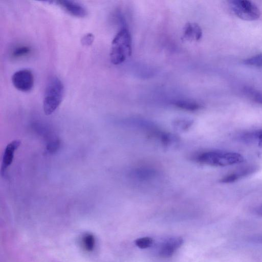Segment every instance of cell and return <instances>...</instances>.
<instances>
[{
    "label": "cell",
    "instance_id": "6da1fadb",
    "mask_svg": "<svg viewBox=\"0 0 262 262\" xmlns=\"http://www.w3.org/2000/svg\"><path fill=\"white\" fill-rule=\"evenodd\" d=\"M132 53V41L130 33L123 25L112 42L110 59L114 64H119L129 57Z\"/></svg>",
    "mask_w": 262,
    "mask_h": 262
},
{
    "label": "cell",
    "instance_id": "7a4b0ae2",
    "mask_svg": "<svg viewBox=\"0 0 262 262\" xmlns=\"http://www.w3.org/2000/svg\"><path fill=\"white\" fill-rule=\"evenodd\" d=\"M195 161L202 164L226 166L242 163L244 157L239 153L221 150L204 151L198 154Z\"/></svg>",
    "mask_w": 262,
    "mask_h": 262
},
{
    "label": "cell",
    "instance_id": "3957f363",
    "mask_svg": "<svg viewBox=\"0 0 262 262\" xmlns=\"http://www.w3.org/2000/svg\"><path fill=\"white\" fill-rule=\"evenodd\" d=\"M64 85L56 76L51 77L48 82L43 98V110L46 115L53 113L60 104L64 95Z\"/></svg>",
    "mask_w": 262,
    "mask_h": 262
},
{
    "label": "cell",
    "instance_id": "277c9868",
    "mask_svg": "<svg viewBox=\"0 0 262 262\" xmlns=\"http://www.w3.org/2000/svg\"><path fill=\"white\" fill-rule=\"evenodd\" d=\"M229 5L233 13L239 18L248 21L258 19L260 16L258 7L247 0H231Z\"/></svg>",
    "mask_w": 262,
    "mask_h": 262
},
{
    "label": "cell",
    "instance_id": "5b68a950",
    "mask_svg": "<svg viewBox=\"0 0 262 262\" xmlns=\"http://www.w3.org/2000/svg\"><path fill=\"white\" fill-rule=\"evenodd\" d=\"M183 239L180 236L167 237L159 242L155 248V252L162 258L171 257L183 245Z\"/></svg>",
    "mask_w": 262,
    "mask_h": 262
},
{
    "label": "cell",
    "instance_id": "8992f818",
    "mask_svg": "<svg viewBox=\"0 0 262 262\" xmlns=\"http://www.w3.org/2000/svg\"><path fill=\"white\" fill-rule=\"evenodd\" d=\"M11 80L13 85L17 90L27 92L33 87L34 77L30 70L23 69L16 71L12 76Z\"/></svg>",
    "mask_w": 262,
    "mask_h": 262
},
{
    "label": "cell",
    "instance_id": "52a82bcc",
    "mask_svg": "<svg viewBox=\"0 0 262 262\" xmlns=\"http://www.w3.org/2000/svg\"><path fill=\"white\" fill-rule=\"evenodd\" d=\"M55 4L69 14L77 17H84L88 14L85 7L80 3L70 0H60L55 2Z\"/></svg>",
    "mask_w": 262,
    "mask_h": 262
},
{
    "label": "cell",
    "instance_id": "ba28073f",
    "mask_svg": "<svg viewBox=\"0 0 262 262\" xmlns=\"http://www.w3.org/2000/svg\"><path fill=\"white\" fill-rule=\"evenodd\" d=\"M20 143L21 141L20 140H15L10 142L5 147L2 158V174H4L8 168L11 165L15 152L20 146Z\"/></svg>",
    "mask_w": 262,
    "mask_h": 262
},
{
    "label": "cell",
    "instance_id": "9c48e42d",
    "mask_svg": "<svg viewBox=\"0 0 262 262\" xmlns=\"http://www.w3.org/2000/svg\"><path fill=\"white\" fill-rule=\"evenodd\" d=\"M156 169L148 166H139L133 169L129 173L130 177L140 182L150 181L157 175Z\"/></svg>",
    "mask_w": 262,
    "mask_h": 262
},
{
    "label": "cell",
    "instance_id": "30bf717a",
    "mask_svg": "<svg viewBox=\"0 0 262 262\" xmlns=\"http://www.w3.org/2000/svg\"><path fill=\"white\" fill-rule=\"evenodd\" d=\"M202 36L201 27L195 23H188L184 28L183 39L189 41H198Z\"/></svg>",
    "mask_w": 262,
    "mask_h": 262
},
{
    "label": "cell",
    "instance_id": "8fae6325",
    "mask_svg": "<svg viewBox=\"0 0 262 262\" xmlns=\"http://www.w3.org/2000/svg\"><path fill=\"white\" fill-rule=\"evenodd\" d=\"M239 137L243 142L262 147V128L245 132Z\"/></svg>",
    "mask_w": 262,
    "mask_h": 262
},
{
    "label": "cell",
    "instance_id": "7c38bea8",
    "mask_svg": "<svg viewBox=\"0 0 262 262\" xmlns=\"http://www.w3.org/2000/svg\"><path fill=\"white\" fill-rule=\"evenodd\" d=\"M255 170L256 168L255 166L247 167L224 176L220 180V182L223 183H232L241 178L253 173Z\"/></svg>",
    "mask_w": 262,
    "mask_h": 262
},
{
    "label": "cell",
    "instance_id": "4fadbf2b",
    "mask_svg": "<svg viewBox=\"0 0 262 262\" xmlns=\"http://www.w3.org/2000/svg\"><path fill=\"white\" fill-rule=\"evenodd\" d=\"M173 105L183 110L194 111L201 108L202 106L198 102L188 100H179L173 102Z\"/></svg>",
    "mask_w": 262,
    "mask_h": 262
},
{
    "label": "cell",
    "instance_id": "5bb4252c",
    "mask_svg": "<svg viewBox=\"0 0 262 262\" xmlns=\"http://www.w3.org/2000/svg\"><path fill=\"white\" fill-rule=\"evenodd\" d=\"M31 52V48L27 45H20L15 47L11 52L12 57L19 58L26 57Z\"/></svg>",
    "mask_w": 262,
    "mask_h": 262
},
{
    "label": "cell",
    "instance_id": "9a60e30c",
    "mask_svg": "<svg viewBox=\"0 0 262 262\" xmlns=\"http://www.w3.org/2000/svg\"><path fill=\"white\" fill-rule=\"evenodd\" d=\"M95 238L91 233H85L81 238V244L83 248L87 251H92L95 246Z\"/></svg>",
    "mask_w": 262,
    "mask_h": 262
},
{
    "label": "cell",
    "instance_id": "2e32d148",
    "mask_svg": "<svg viewBox=\"0 0 262 262\" xmlns=\"http://www.w3.org/2000/svg\"><path fill=\"white\" fill-rule=\"evenodd\" d=\"M244 93L253 101L262 104V93L258 90L250 86L244 89Z\"/></svg>",
    "mask_w": 262,
    "mask_h": 262
},
{
    "label": "cell",
    "instance_id": "e0dca14e",
    "mask_svg": "<svg viewBox=\"0 0 262 262\" xmlns=\"http://www.w3.org/2000/svg\"><path fill=\"white\" fill-rule=\"evenodd\" d=\"M244 63L250 66L262 67V53L244 60Z\"/></svg>",
    "mask_w": 262,
    "mask_h": 262
},
{
    "label": "cell",
    "instance_id": "ac0fdd59",
    "mask_svg": "<svg viewBox=\"0 0 262 262\" xmlns=\"http://www.w3.org/2000/svg\"><path fill=\"white\" fill-rule=\"evenodd\" d=\"M135 243L138 247L143 249L151 247L153 245L154 240L150 237H143L137 239Z\"/></svg>",
    "mask_w": 262,
    "mask_h": 262
},
{
    "label": "cell",
    "instance_id": "d6986e66",
    "mask_svg": "<svg viewBox=\"0 0 262 262\" xmlns=\"http://www.w3.org/2000/svg\"><path fill=\"white\" fill-rule=\"evenodd\" d=\"M60 147V141L57 138H52L48 141L47 150L50 153L55 152Z\"/></svg>",
    "mask_w": 262,
    "mask_h": 262
},
{
    "label": "cell",
    "instance_id": "ffe728a7",
    "mask_svg": "<svg viewBox=\"0 0 262 262\" xmlns=\"http://www.w3.org/2000/svg\"><path fill=\"white\" fill-rule=\"evenodd\" d=\"M94 39V35L92 33H88L82 37L81 42L83 46H89L92 45Z\"/></svg>",
    "mask_w": 262,
    "mask_h": 262
},
{
    "label": "cell",
    "instance_id": "44dd1931",
    "mask_svg": "<svg viewBox=\"0 0 262 262\" xmlns=\"http://www.w3.org/2000/svg\"><path fill=\"white\" fill-rule=\"evenodd\" d=\"M191 124V122L190 120H186V119H179L177 121H176L174 125L181 128V129H186L189 127Z\"/></svg>",
    "mask_w": 262,
    "mask_h": 262
},
{
    "label": "cell",
    "instance_id": "7402d4cb",
    "mask_svg": "<svg viewBox=\"0 0 262 262\" xmlns=\"http://www.w3.org/2000/svg\"><path fill=\"white\" fill-rule=\"evenodd\" d=\"M257 212L262 215V205L258 208Z\"/></svg>",
    "mask_w": 262,
    "mask_h": 262
}]
</instances>
